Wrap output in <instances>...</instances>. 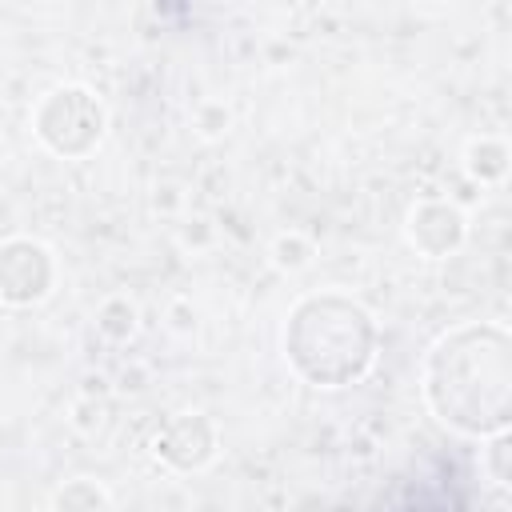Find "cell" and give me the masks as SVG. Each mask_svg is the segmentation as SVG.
Wrapping results in <instances>:
<instances>
[{
    "mask_svg": "<svg viewBox=\"0 0 512 512\" xmlns=\"http://www.w3.org/2000/svg\"><path fill=\"white\" fill-rule=\"evenodd\" d=\"M420 396L456 436L488 440L512 420V332L496 320H468L440 332L420 360Z\"/></svg>",
    "mask_w": 512,
    "mask_h": 512,
    "instance_id": "obj_1",
    "label": "cell"
},
{
    "mask_svg": "<svg viewBox=\"0 0 512 512\" xmlns=\"http://www.w3.org/2000/svg\"><path fill=\"white\" fill-rule=\"evenodd\" d=\"M280 348L288 368L312 388H348L360 384L380 352L376 316L348 292L324 288L300 296L280 328Z\"/></svg>",
    "mask_w": 512,
    "mask_h": 512,
    "instance_id": "obj_2",
    "label": "cell"
},
{
    "mask_svg": "<svg viewBox=\"0 0 512 512\" xmlns=\"http://www.w3.org/2000/svg\"><path fill=\"white\" fill-rule=\"evenodd\" d=\"M28 124L44 152H52L60 160H88L104 144L108 108L88 84L64 80V84H52L32 104Z\"/></svg>",
    "mask_w": 512,
    "mask_h": 512,
    "instance_id": "obj_3",
    "label": "cell"
},
{
    "mask_svg": "<svg viewBox=\"0 0 512 512\" xmlns=\"http://www.w3.org/2000/svg\"><path fill=\"white\" fill-rule=\"evenodd\" d=\"M56 280H60V264L44 240L24 232L0 240V304L36 308L52 296Z\"/></svg>",
    "mask_w": 512,
    "mask_h": 512,
    "instance_id": "obj_4",
    "label": "cell"
},
{
    "mask_svg": "<svg viewBox=\"0 0 512 512\" xmlns=\"http://www.w3.org/2000/svg\"><path fill=\"white\" fill-rule=\"evenodd\" d=\"M404 240L424 260H448L468 244V212L456 200L424 196L404 216Z\"/></svg>",
    "mask_w": 512,
    "mask_h": 512,
    "instance_id": "obj_5",
    "label": "cell"
},
{
    "mask_svg": "<svg viewBox=\"0 0 512 512\" xmlns=\"http://www.w3.org/2000/svg\"><path fill=\"white\" fill-rule=\"evenodd\" d=\"M148 448L168 472H204L220 452V428L204 412H180L160 424Z\"/></svg>",
    "mask_w": 512,
    "mask_h": 512,
    "instance_id": "obj_6",
    "label": "cell"
},
{
    "mask_svg": "<svg viewBox=\"0 0 512 512\" xmlns=\"http://www.w3.org/2000/svg\"><path fill=\"white\" fill-rule=\"evenodd\" d=\"M508 160H512L508 140L496 136V132H480V136H472V140L464 144V172H468L476 184H484V188L504 184Z\"/></svg>",
    "mask_w": 512,
    "mask_h": 512,
    "instance_id": "obj_7",
    "label": "cell"
},
{
    "mask_svg": "<svg viewBox=\"0 0 512 512\" xmlns=\"http://www.w3.org/2000/svg\"><path fill=\"white\" fill-rule=\"evenodd\" d=\"M48 508L52 512H108L112 508V492L96 476H72L52 492Z\"/></svg>",
    "mask_w": 512,
    "mask_h": 512,
    "instance_id": "obj_8",
    "label": "cell"
},
{
    "mask_svg": "<svg viewBox=\"0 0 512 512\" xmlns=\"http://www.w3.org/2000/svg\"><path fill=\"white\" fill-rule=\"evenodd\" d=\"M96 332L104 336V340H112V344H128L132 336H136V328H140V312H136V304L128 300V296H104L100 304H96Z\"/></svg>",
    "mask_w": 512,
    "mask_h": 512,
    "instance_id": "obj_9",
    "label": "cell"
},
{
    "mask_svg": "<svg viewBox=\"0 0 512 512\" xmlns=\"http://www.w3.org/2000/svg\"><path fill=\"white\" fill-rule=\"evenodd\" d=\"M272 264L280 268V272H304L308 264H312V256H316V244H312V236H304V232H296V228H288V232H280L276 240H272Z\"/></svg>",
    "mask_w": 512,
    "mask_h": 512,
    "instance_id": "obj_10",
    "label": "cell"
},
{
    "mask_svg": "<svg viewBox=\"0 0 512 512\" xmlns=\"http://www.w3.org/2000/svg\"><path fill=\"white\" fill-rule=\"evenodd\" d=\"M484 448H480V468H484V476L492 480V488H508V480H512V440H508V432H500V436H488V440H480Z\"/></svg>",
    "mask_w": 512,
    "mask_h": 512,
    "instance_id": "obj_11",
    "label": "cell"
},
{
    "mask_svg": "<svg viewBox=\"0 0 512 512\" xmlns=\"http://www.w3.org/2000/svg\"><path fill=\"white\" fill-rule=\"evenodd\" d=\"M192 120H196V132H200L204 140H216V136L228 132V120H232V116H228V108H224L220 100H204Z\"/></svg>",
    "mask_w": 512,
    "mask_h": 512,
    "instance_id": "obj_12",
    "label": "cell"
}]
</instances>
